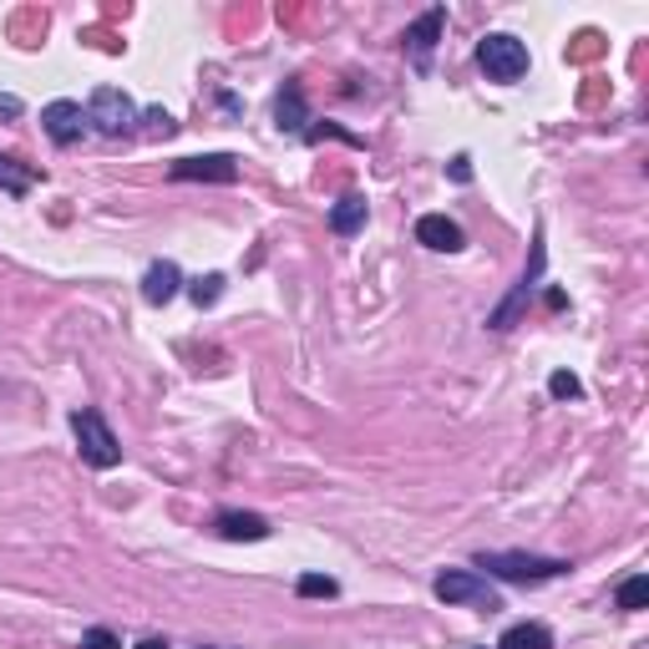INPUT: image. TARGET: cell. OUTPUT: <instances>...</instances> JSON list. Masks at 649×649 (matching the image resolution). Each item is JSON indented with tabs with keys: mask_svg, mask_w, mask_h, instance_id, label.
Masks as SVG:
<instances>
[{
	"mask_svg": "<svg viewBox=\"0 0 649 649\" xmlns=\"http://www.w3.org/2000/svg\"><path fill=\"white\" fill-rule=\"evenodd\" d=\"M305 122H310L305 92H300L294 81H284V92H279V102H275V127L279 133H305Z\"/></svg>",
	"mask_w": 649,
	"mask_h": 649,
	"instance_id": "obj_13",
	"label": "cell"
},
{
	"mask_svg": "<svg viewBox=\"0 0 649 649\" xmlns=\"http://www.w3.org/2000/svg\"><path fill=\"white\" fill-rule=\"evenodd\" d=\"M219 538H228V544H265V538H269V517L228 507V513H219Z\"/></svg>",
	"mask_w": 649,
	"mask_h": 649,
	"instance_id": "obj_10",
	"label": "cell"
},
{
	"mask_svg": "<svg viewBox=\"0 0 649 649\" xmlns=\"http://www.w3.org/2000/svg\"><path fill=\"white\" fill-rule=\"evenodd\" d=\"M294 589H300V598H335L340 594V583H335L331 573H300Z\"/></svg>",
	"mask_w": 649,
	"mask_h": 649,
	"instance_id": "obj_19",
	"label": "cell"
},
{
	"mask_svg": "<svg viewBox=\"0 0 649 649\" xmlns=\"http://www.w3.org/2000/svg\"><path fill=\"white\" fill-rule=\"evenodd\" d=\"M178 290H183V269L172 265V259L147 265V275H143V300L147 305H168V300H178Z\"/></svg>",
	"mask_w": 649,
	"mask_h": 649,
	"instance_id": "obj_9",
	"label": "cell"
},
{
	"mask_svg": "<svg viewBox=\"0 0 649 649\" xmlns=\"http://www.w3.org/2000/svg\"><path fill=\"white\" fill-rule=\"evenodd\" d=\"M41 127H46V137L52 143H61V147H71L81 137V127H87V112H81V102H52L46 112H41Z\"/></svg>",
	"mask_w": 649,
	"mask_h": 649,
	"instance_id": "obj_7",
	"label": "cell"
},
{
	"mask_svg": "<svg viewBox=\"0 0 649 649\" xmlns=\"http://www.w3.org/2000/svg\"><path fill=\"white\" fill-rule=\"evenodd\" d=\"M478 569H488L492 579L503 583H544L569 573L563 558H544V553H478Z\"/></svg>",
	"mask_w": 649,
	"mask_h": 649,
	"instance_id": "obj_2",
	"label": "cell"
},
{
	"mask_svg": "<svg viewBox=\"0 0 649 649\" xmlns=\"http://www.w3.org/2000/svg\"><path fill=\"white\" fill-rule=\"evenodd\" d=\"M31 183H36V172L21 168V163H11V158H0V188H5V193H15V199H21Z\"/></svg>",
	"mask_w": 649,
	"mask_h": 649,
	"instance_id": "obj_18",
	"label": "cell"
},
{
	"mask_svg": "<svg viewBox=\"0 0 649 649\" xmlns=\"http://www.w3.org/2000/svg\"><path fill=\"white\" fill-rule=\"evenodd\" d=\"M224 284H228L224 275H203V279H193V284H188V300H193L199 310H209V305H219V300H224Z\"/></svg>",
	"mask_w": 649,
	"mask_h": 649,
	"instance_id": "obj_16",
	"label": "cell"
},
{
	"mask_svg": "<svg viewBox=\"0 0 649 649\" xmlns=\"http://www.w3.org/2000/svg\"><path fill=\"white\" fill-rule=\"evenodd\" d=\"M331 228L340 234V239L360 234V228H366V199H360V193H345V199L331 209Z\"/></svg>",
	"mask_w": 649,
	"mask_h": 649,
	"instance_id": "obj_14",
	"label": "cell"
},
{
	"mask_svg": "<svg viewBox=\"0 0 649 649\" xmlns=\"http://www.w3.org/2000/svg\"><path fill=\"white\" fill-rule=\"evenodd\" d=\"M199 649H203V645H199Z\"/></svg>",
	"mask_w": 649,
	"mask_h": 649,
	"instance_id": "obj_26",
	"label": "cell"
},
{
	"mask_svg": "<svg viewBox=\"0 0 649 649\" xmlns=\"http://www.w3.org/2000/svg\"><path fill=\"white\" fill-rule=\"evenodd\" d=\"M497 649H553V635H548V624H513Z\"/></svg>",
	"mask_w": 649,
	"mask_h": 649,
	"instance_id": "obj_15",
	"label": "cell"
},
{
	"mask_svg": "<svg viewBox=\"0 0 649 649\" xmlns=\"http://www.w3.org/2000/svg\"><path fill=\"white\" fill-rule=\"evenodd\" d=\"M538 275H544V234L533 239V265H528V275H523V284H517V290L507 294V305L492 315V331H507V325H513V315L523 310V300H528V290L538 284Z\"/></svg>",
	"mask_w": 649,
	"mask_h": 649,
	"instance_id": "obj_12",
	"label": "cell"
},
{
	"mask_svg": "<svg viewBox=\"0 0 649 649\" xmlns=\"http://www.w3.org/2000/svg\"><path fill=\"white\" fill-rule=\"evenodd\" d=\"M172 183H193V178H203V183H234L239 178V158L234 153H213V158H183L168 168Z\"/></svg>",
	"mask_w": 649,
	"mask_h": 649,
	"instance_id": "obj_6",
	"label": "cell"
},
{
	"mask_svg": "<svg viewBox=\"0 0 649 649\" xmlns=\"http://www.w3.org/2000/svg\"><path fill=\"white\" fill-rule=\"evenodd\" d=\"M478 67L488 71V81H503V87H513V81H523L528 77V46L517 36H488L478 46Z\"/></svg>",
	"mask_w": 649,
	"mask_h": 649,
	"instance_id": "obj_3",
	"label": "cell"
},
{
	"mask_svg": "<svg viewBox=\"0 0 649 649\" xmlns=\"http://www.w3.org/2000/svg\"><path fill=\"white\" fill-rule=\"evenodd\" d=\"M81 649H122V645L112 629H87V635H81Z\"/></svg>",
	"mask_w": 649,
	"mask_h": 649,
	"instance_id": "obj_21",
	"label": "cell"
},
{
	"mask_svg": "<svg viewBox=\"0 0 649 649\" xmlns=\"http://www.w3.org/2000/svg\"><path fill=\"white\" fill-rule=\"evenodd\" d=\"M0 118H21V97H0Z\"/></svg>",
	"mask_w": 649,
	"mask_h": 649,
	"instance_id": "obj_24",
	"label": "cell"
},
{
	"mask_svg": "<svg viewBox=\"0 0 649 649\" xmlns=\"http://www.w3.org/2000/svg\"><path fill=\"white\" fill-rule=\"evenodd\" d=\"M432 594L441 598V604H472V609H503V598H497V589H492L482 573L472 569H447L437 583H432Z\"/></svg>",
	"mask_w": 649,
	"mask_h": 649,
	"instance_id": "obj_4",
	"label": "cell"
},
{
	"mask_svg": "<svg viewBox=\"0 0 649 649\" xmlns=\"http://www.w3.org/2000/svg\"><path fill=\"white\" fill-rule=\"evenodd\" d=\"M147 122H153V133H163V137L172 133V118L163 112V107H153V112H147Z\"/></svg>",
	"mask_w": 649,
	"mask_h": 649,
	"instance_id": "obj_23",
	"label": "cell"
},
{
	"mask_svg": "<svg viewBox=\"0 0 649 649\" xmlns=\"http://www.w3.org/2000/svg\"><path fill=\"white\" fill-rule=\"evenodd\" d=\"M548 391H553L558 401H573L583 385H579V376H573V371H553V376H548Z\"/></svg>",
	"mask_w": 649,
	"mask_h": 649,
	"instance_id": "obj_20",
	"label": "cell"
},
{
	"mask_svg": "<svg viewBox=\"0 0 649 649\" xmlns=\"http://www.w3.org/2000/svg\"><path fill=\"white\" fill-rule=\"evenodd\" d=\"M137 649H168V639H143Z\"/></svg>",
	"mask_w": 649,
	"mask_h": 649,
	"instance_id": "obj_25",
	"label": "cell"
},
{
	"mask_svg": "<svg viewBox=\"0 0 649 649\" xmlns=\"http://www.w3.org/2000/svg\"><path fill=\"white\" fill-rule=\"evenodd\" d=\"M441 26H447V11H426L416 26L406 31V52H411V61L426 71V61H432V46H437V36H441Z\"/></svg>",
	"mask_w": 649,
	"mask_h": 649,
	"instance_id": "obj_11",
	"label": "cell"
},
{
	"mask_svg": "<svg viewBox=\"0 0 649 649\" xmlns=\"http://www.w3.org/2000/svg\"><path fill=\"white\" fill-rule=\"evenodd\" d=\"M416 244H426V249H437V254H457L467 239L447 213H426V219H416Z\"/></svg>",
	"mask_w": 649,
	"mask_h": 649,
	"instance_id": "obj_8",
	"label": "cell"
},
{
	"mask_svg": "<svg viewBox=\"0 0 649 649\" xmlns=\"http://www.w3.org/2000/svg\"><path fill=\"white\" fill-rule=\"evenodd\" d=\"M71 432H77V451H81V462H87V467L112 472V467L122 462V441L112 437V426H107V416L97 406H77V411H71Z\"/></svg>",
	"mask_w": 649,
	"mask_h": 649,
	"instance_id": "obj_1",
	"label": "cell"
},
{
	"mask_svg": "<svg viewBox=\"0 0 649 649\" xmlns=\"http://www.w3.org/2000/svg\"><path fill=\"white\" fill-rule=\"evenodd\" d=\"M87 122L107 137H122L137 122V107H133V97L118 92V87H97L92 102H87Z\"/></svg>",
	"mask_w": 649,
	"mask_h": 649,
	"instance_id": "obj_5",
	"label": "cell"
},
{
	"mask_svg": "<svg viewBox=\"0 0 649 649\" xmlns=\"http://www.w3.org/2000/svg\"><path fill=\"white\" fill-rule=\"evenodd\" d=\"M451 178H457V183H472V158H467V153L451 158Z\"/></svg>",
	"mask_w": 649,
	"mask_h": 649,
	"instance_id": "obj_22",
	"label": "cell"
},
{
	"mask_svg": "<svg viewBox=\"0 0 649 649\" xmlns=\"http://www.w3.org/2000/svg\"><path fill=\"white\" fill-rule=\"evenodd\" d=\"M649 604V573H635V579H624L619 583V609L639 614Z\"/></svg>",
	"mask_w": 649,
	"mask_h": 649,
	"instance_id": "obj_17",
	"label": "cell"
}]
</instances>
